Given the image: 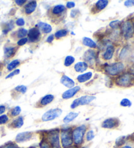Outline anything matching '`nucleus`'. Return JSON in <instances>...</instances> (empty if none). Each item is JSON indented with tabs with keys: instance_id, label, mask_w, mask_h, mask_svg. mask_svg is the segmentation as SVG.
Returning a JSON list of instances; mask_svg holds the SVG:
<instances>
[{
	"instance_id": "1",
	"label": "nucleus",
	"mask_w": 134,
	"mask_h": 148,
	"mask_svg": "<svg viewBox=\"0 0 134 148\" xmlns=\"http://www.w3.org/2000/svg\"><path fill=\"white\" fill-rule=\"evenodd\" d=\"M87 127L85 125L77 127L72 130V138L73 143L77 146L81 145L84 141V136L86 133Z\"/></svg>"
},
{
	"instance_id": "2",
	"label": "nucleus",
	"mask_w": 134,
	"mask_h": 148,
	"mask_svg": "<svg viewBox=\"0 0 134 148\" xmlns=\"http://www.w3.org/2000/svg\"><path fill=\"white\" fill-rule=\"evenodd\" d=\"M71 128L63 129L60 132V144L63 148H68L73 144Z\"/></svg>"
},
{
	"instance_id": "3",
	"label": "nucleus",
	"mask_w": 134,
	"mask_h": 148,
	"mask_svg": "<svg viewBox=\"0 0 134 148\" xmlns=\"http://www.w3.org/2000/svg\"><path fill=\"white\" fill-rule=\"evenodd\" d=\"M47 139V141L49 143L52 148H61L59 129H54L48 132Z\"/></svg>"
},
{
	"instance_id": "4",
	"label": "nucleus",
	"mask_w": 134,
	"mask_h": 148,
	"mask_svg": "<svg viewBox=\"0 0 134 148\" xmlns=\"http://www.w3.org/2000/svg\"><path fill=\"white\" fill-rule=\"evenodd\" d=\"M120 27L122 34L126 39H129L132 37L134 34V23L132 20H126L121 24Z\"/></svg>"
},
{
	"instance_id": "5",
	"label": "nucleus",
	"mask_w": 134,
	"mask_h": 148,
	"mask_svg": "<svg viewBox=\"0 0 134 148\" xmlns=\"http://www.w3.org/2000/svg\"><path fill=\"white\" fill-rule=\"evenodd\" d=\"M134 82V76L130 73H124L116 79L115 83L118 86L128 88L133 84Z\"/></svg>"
},
{
	"instance_id": "6",
	"label": "nucleus",
	"mask_w": 134,
	"mask_h": 148,
	"mask_svg": "<svg viewBox=\"0 0 134 148\" xmlns=\"http://www.w3.org/2000/svg\"><path fill=\"white\" fill-rule=\"evenodd\" d=\"M124 69V65L122 62H117L105 67V71L109 75L116 76L122 73Z\"/></svg>"
},
{
	"instance_id": "7",
	"label": "nucleus",
	"mask_w": 134,
	"mask_h": 148,
	"mask_svg": "<svg viewBox=\"0 0 134 148\" xmlns=\"http://www.w3.org/2000/svg\"><path fill=\"white\" fill-rule=\"evenodd\" d=\"M96 99V97L92 95H84L76 99L71 104V108L74 109L79 106H83L88 104Z\"/></svg>"
},
{
	"instance_id": "8",
	"label": "nucleus",
	"mask_w": 134,
	"mask_h": 148,
	"mask_svg": "<svg viewBox=\"0 0 134 148\" xmlns=\"http://www.w3.org/2000/svg\"><path fill=\"white\" fill-rule=\"evenodd\" d=\"M62 114V110L60 108H54L50 109L44 114L41 119L43 121H49L54 120V119L60 117Z\"/></svg>"
},
{
	"instance_id": "9",
	"label": "nucleus",
	"mask_w": 134,
	"mask_h": 148,
	"mask_svg": "<svg viewBox=\"0 0 134 148\" xmlns=\"http://www.w3.org/2000/svg\"><path fill=\"white\" fill-rule=\"evenodd\" d=\"M120 125V121L119 119L115 117H111V118H107L103 121L102 124V127L104 129H113Z\"/></svg>"
},
{
	"instance_id": "10",
	"label": "nucleus",
	"mask_w": 134,
	"mask_h": 148,
	"mask_svg": "<svg viewBox=\"0 0 134 148\" xmlns=\"http://www.w3.org/2000/svg\"><path fill=\"white\" fill-rule=\"evenodd\" d=\"M96 53L94 50H88L84 53L83 58L85 61V63H88L89 65H92L96 61Z\"/></svg>"
},
{
	"instance_id": "11",
	"label": "nucleus",
	"mask_w": 134,
	"mask_h": 148,
	"mask_svg": "<svg viewBox=\"0 0 134 148\" xmlns=\"http://www.w3.org/2000/svg\"><path fill=\"white\" fill-rule=\"evenodd\" d=\"M28 39L30 42H33L39 40L41 37V32L38 28L33 27L28 32Z\"/></svg>"
},
{
	"instance_id": "12",
	"label": "nucleus",
	"mask_w": 134,
	"mask_h": 148,
	"mask_svg": "<svg viewBox=\"0 0 134 148\" xmlns=\"http://www.w3.org/2000/svg\"><path fill=\"white\" fill-rule=\"evenodd\" d=\"M33 136V133L32 132H23L19 133L16 136L15 141L17 143H22L27 142L32 138Z\"/></svg>"
},
{
	"instance_id": "13",
	"label": "nucleus",
	"mask_w": 134,
	"mask_h": 148,
	"mask_svg": "<svg viewBox=\"0 0 134 148\" xmlns=\"http://www.w3.org/2000/svg\"><path fill=\"white\" fill-rule=\"evenodd\" d=\"M80 90H81V88H80L79 86L73 87V88L66 91L65 92L62 94V96L61 97H62V98L64 99H71L75 95L76 93H77V92H79Z\"/></svg>"
},
{
	"instance_id": "14",
	"label": "nucleus",
	"mask_w": 134,
	"mask_h": 148,
	"mask_svg": "<svg viewBox=\"0 0 134 148\" xmlns=\"http://www.w3.org/2000/svg\"><path fill=\"white\" fill-rule=\"evenodd\" d=\"M54 99H55V97L52 95H50V94L44 96L41 99L40 101L39 102V103L37 104V106L43 107L47 106L48 104L52 103L54 101Z\"/></svg>"
},
{
	"instance_id": "15",
	"label": "nucleus",
	"mask_w": 134,
	"mask_h": 148,
	"mask_svg": "<svg viewBox=\"0 0 134 148\" xmlns=\"http://www.w3.org/2000/svg\"><path fill=\"white\" fill-rule=\"evenodd\" d=\"M23 125H24V118L22 116H19L14 119L10 123L9 127L13 129H20L23 126Z\"/></svg>"
},
{
	"instance_id": "16",
	"label": "nucleus",
	"mask_w": 134,
	"mask_h": 148,
	"mask_svg": "<svg viewBox=\"0 0 134 148\" xmlns=\"http://www.w3.org/2000/svg\"><path fill=\"white\" fill-rule=\"evenodd\" d=\"M17 48L12 46H6L4 48V56L6 58L13 57L17 52Z\"/></svg>"
},
{
	"instance_id": "17",
	"label": "nucleus",
	"mask_w": 134,
	"mask_h": 148,
	"mask_svg": "<svg viewBox=\"0 0 134 148\" xmlns=\"http://www.w3.org/2000/svg\"><path fill=\"white\" fill-rule=\"evenodd\" d=\"M60 82L61 84H62L64 86H66L67 88H70V89L73 88L75 86L74 81L66 75H64L61 76Z\"/></svg>"
},
{
	"instance_id": "18",
	"label": "nucleus",
	"mask_w": 134,
	"mask_h": 148,
	"mask_svg": "<svg viewBox=\"0 0 134 148\" xmlns=\"http://www.w3.org/2000/svg\"><path fill=\"white\" fill-rule=\"evenodd\" d=\"M37 3L36 1H31L25 5V12L26 14H30L35 11Z\"/></svg>"
},
{
	"instance_id": "19",
	"label": "nucleus",
	"mask_w": 134,
	"mask_h": 148,
	"mask_svg": "<svg viewBox=\"0 0 134 148\" xmlns=\"http://www.w3.org/2000/svg\"><path fill=\"white\" fill-rule=\"evenodd\" d=\"M36 26L39 27V29H40L44 34H49L52 31V26L50 24H47L45 22H39L38 24L36 25Z\"/></svg>"
},
{
	"instance_id": "20",
	"label": "nucleus",
	"mask_w": 134,
	"mask_h": 148,
	"mask_svg": "<svg viewBox=\"0 0 134 148\" xmlns=\"http://www.w3.org/2000/svg\"><path fill=\"white\" fill-rule=\"evenodd\" d=\"M66 7L64 5H57L53 7L52 9L51 12L55 16H60V15L62 14L66 11Z\"/></svg>"
},
{
	"instance_id": "21",
	"label": "nucleus",
	"mask_w": 134,
	"mask_h": 148,
	"mask_svg": "<svg viewBox=\"0 0 134 148\" xmlns=\"http://www.w3.org/2000/svg\"><path fill=\"white\" fill-rule=\"evenodd\" d=\"M115 52V47L113 45H110L107 48L105 53L103 55V58L105 60H109L113 58Z\"/></svg>"
},
{
	"instance_id": "22",
	"label": "nucleus",
	"mask_w": 134,
	"mask_h": 148,
	"mask_svg": "<svg viewBox=\"0 0 134 148\" xmlns=\"http://www.w3.org/2000/svg\"><path fill=\"white\" fill-rule=\"evenodd\" d=\"M74 69L76 71V72L83 73L88 69V64L84 62H80L75 65Z\"/></svg>"
},
{
	"instance_id": "23",
	"label": "nucleus",
	"mask_w": 134,
	"mask_h": 148,
	"mask_svg": "<svg viewBox=\"0 0 134 148\" xmlns=\"http://www.w3.org/2000/svg\"><path fill=\"white\" fill-rule=\"evenodd\" d=\"M92 72H88L84 74H82L77 76V80H78L80 83H83L89 80L90 79L92 78Z\"/></svg>"
},
{
	"instance_id": "24",
	"label": "nucleus",
	"mask_w": 134,
	"mask_h": 148,
	"mask_svg": "<svg viewBox=\"0 0 134 148\" xmlns=\"http://www.w3.org/2000/svg\"><path fill=\"white\" fill-rule=\"evenodd\" d=\"M79 113H77V112H70L69 113L67 116L64 117L63 119V121L64 123H69L71 122L72 121H73L76 117H78L79 116Z\"/></svg>"
},
{
	"instance_id": "25",
	"label": "nucleus",
	"mask_w": 134,
	"mask_h": 148,
	"mask_svg": "<svg viewBox=\"0 0 134 148\" xmlns=\"http://www.w3.org/2000/svg\"><path fill=\"white\" fill-rule=\"evenodd\" d=\"M82 43H83L84 45L92 48H96L97 47L96 43L93 40L91 39L90 38L88 37H84L82 39Z\"/></svg>"
},
{
	"instance_id": "26",
	"label": "nucleus",
	"mask_w": 134,
	"mask_h": 148,
	"mask_svg": "<svg viewBox=\"0 0 134 148\" xmlns=\"http://www.w3.org/2000/svg\"><path fill=\"white\" fill-rule=\"evenodd\" d=\"M108 4H109V1L107 0H99L96 3V7L97 10L102 11L107 6Z\"/></svg>"
},
{
	"instance_id": "27",
	"label": "nucleus",
	"mask_w": 134,
	"mask_h": 148,
	"mask_svg": "<svg viewBox=\"0 0 134 148\" xmlns=\"http://www.w3.org/2000/svg\"><path fill=\"white\" fill-rule=\"evenodd\" d=\"M15 25L13 21H10L8 23H6V24L4 25V27L3 28V33L4 34H8V32H9L11 30L13 29Z\"/></svg>"
},
{
	"instance_id": "28",
	"label": "nucleus",
	"mask_w": 134,
	"mask_h": 148,
	"mask_svg": "<svg viewBox=\"0 0 134 148\" xmlns=\"http://www.w3.org/2000/svg\"><path fill=\"white\" fill-rule=\"evenodd\" d=\"M20 64V62L19 60H15L13 61H12V62L7 66V69L8 71H11L13 69H15V68H17Z\"/></svg>"
},
{
	"instance_id": "29",
	"label": "nucleus",
	"mask_w": 134,
	"mask_h": 148,
	"mask_svg": "<svg viewBox=\"0 0 134 148\" xmlns=\"http://www.w3.org/2000/svg\"><path fill=\"white\" fill-rule=\"evenodd\" d=\"M68 33H69V31L66 29H60V30H58V32H56L55 37L56 39H60V38L66 37V35L68 34Z\"/></svg>"
},
{
	"instance_id": "30",
	"label": "nucleus",
	"mask_w": 134,
	"mask_h": 148,
	"mask_svg": "<svg viewBox=\"0 0 134 148\" xmlns=\"http://www.w3.org/2000/svg\"><path fill=\"white\" fill-rule=\"evenodd\" d=\"M20 112H21V108L19 106H17L11 110L9 114L11 117H17L20 114Z\"/></svg>"
},
{
	"instance_id": "31",
	"label": "nucleus",
	"mask_w": 134,
	"mask_h": 148,
	"mask_svg": "<svg viewBox=\"0 0 134 148\" xmlns=\"http://www.w3.org/2000/svg\"><path fill=\"white\" fill-rule=\"evenodd\" d=\"M28 34V31L26 29H24V28H20L17 33V37L20 38V39H22V38H24L26 35H27Z\"/></svg>"
},
{
	"instance_id": "32",
	"label": "nucleus",
	"mask_w": 134,
	"mask_h": 148,
	"mask_svg": "<svg viewBox=\"0 0 134 148\" xmlns=\"http://www.w3.org/2000/svg\"><path fill=\"white\" fill-rule=\"evenodd\" d=\"M75 62V58L71 56H68L64 61V65L66 67H69Z\"/></svg>"
},
{
	"instance_id": "33",
	"label": "nucleus",
	"mask_w": 134,
	"mask_h": 148,
	"mask_svg": "<svg viewBox=\"0 0 134 148\" xmlns=\"http://www.w3.org/2000/svg\"><path fill=\"white\" fill-rule=\"evenodd\" d=\"M121 22L118 20H113V21L111 22L109 24V26L112 28V29H117L118 28H119L121 25Z\"/></svg>"
},
{
	"instance_id": "34",
	"label": "nucleus",
	"mask_w": 134,
	"mask_h": 148,
	"mask_svg": "<svg viewBox=\"0 0 134 148\" xmlns=\"http://www.w3.org/2000/svg\"><path fill=\"white\" fill-rule=\"evenodd\" d=\"M9 121V117L6 114H3L0 116V125H5Z\"/></svg>"
},
{
	"instance_id": "35",
	"label": "nucleus",
	"mask_w": 134,
	"mask_h": 148,
	"mask_svg": "<svg viewBox=\"0 0 134 148\" xmlns=\"http://www.w3.org/2000/svg\"><path fill=\"white\" fill-rule=\"evenodd\" d=\"M120 104L123 107H130L131 106V102L128 99H123L120 101Z\"/></svg>"
},
{
	"instance_id": "36",
	"label": "nucleus",
	"mask_w": 134,
	"mask_h": 148,
	"mask_svg": "<svg viewBox=\"0 0 134 148\" xmlns=\"http://www.w3.org/2000/svg\"><path fill=\"white\" fill-rule=\"evenodd\" d=\"M15 90L18 91V92H20L22 94H24L27 91V87L25 86H23V85L19 86L15 88Z\"/></svg>"
},
{
	"instance_id": "37",
	"label": "nucleus",
	"mask_w": 134,
	"mask_h": 148,
	"mask_svg": "<svg viewBox=\"0 0 134 148\" xmlns=\"http://www.w3.org/2000/svg\"><path fill=\"white\" fill-rule=\"evenodd\" d=\"M94 132L92 130H90L87 132L86 135V139L87 141H91L94 139Z\"/></svg>"
},
{
	"instance_id": "38",
	"label": "nucleus",
	"mask_w": 134,
	"mask_h": 148,
	"mask_svg": "<svg viewBox=\"0 0 134 148\" xmlns=\"http://www.w3.org/2000/svg\"><path fill=\"white\" fill-rule=\"evenodd\" d=\"M39 148H52V147H51L49 143H48L47 140H41V142H40Z\"/></svg>"
},
{
	"instance_id": "39",
	"label": "nucleus",
	"mask_w": 134,
	"mask_h": 148,
	"mask_svg": "<svg viewBox=\"0 0 134 148\" xmlns=\"http://www.w3.org/2000/svg\"><path fill=\"white\" fill-rule=\"evenodd\" d=\"M20 71L19 69H15V70H14L13 71H12L11 73L9 74V75L6 76V79H8V78H12V76H15V75H19V74L20 73Z\"/></svg>"
},
{
	"instance_id": "40",
	"label": "nucleus",
	"mask_w": 134,
	"mask_h": 148,
	"mask_svg": "<svg viewBox=\"0 0 134 148\" xmlns=\"http://www.w3.org/2000/svg\"><path fill=\"white\" fill-rule=\"evenodd\" d=\"M28 38H26V37L22 38V39H20L19 41L17 42V45L19 46H23L28 42Z\"/></svg>"
},
{
	"instance_id": "41",
	"label": "nucleus",
	"mask_w": 134,
	"mask_h": 148,
	"mask_svg": "<svg viewBox=\"0 0 134 148\" xmlns=\"http://www.w3.org/2000/svg\"><path fill=\"white\" fill-rule=\"evenodd\" d=\"M124 138H125L124 136L118 138L117 140V141H116V144H117L118 145H122L124 144Z\"/></svg>"
},
{
	"instance_id": "42",
	"label": "nucleus",
	"mask_w": 134,
	"mask_h": 148,
	"mask_svg": "<svg viewBox=\"0 0 134 148\" xmlns=\"http://www.w3.org/2000/svg\"><path fill=\"white\" fill-rule=\"evenodd\" d=\"M16 24L17 25H19V26H23L25 24V21L24 20L20 18L18 19L16 21Z\"/></svg>"
},
{
	"instance_id": "43",
	"label": "nucleus",
	"mask_w": 134,
	"mask_h": 148,
	"mask_svg": "<svg viewBox=\"0 0 134 148\" xmlns=\"http://www.w3.org/2000/svg\"><path fill=\"white\" fill-rule=\"evenodd\" d=\"M124 5L126 7H130L131 6H134V1H131V0H128V1H126L124 2Z\"/></svg>"
},
{
	"instance_id": "44",
	"label": "nucleus",
	"mask_w": 134,
	"mask_h": 148,
	"mask_svg": "<svg viewBox=\"0 0 134 148\" xmlns=\"http://www.w3.org/2000/svg\"><path fill=\"white\" fill-rule=\"evenodd\" d=\"M75 3L74 2H73V1L67 2L66 7L68 9H72V8H73V7H75Z\"/></svg>"
},
{
	"instance_id": "45",
	"label": "nucleus",
	"mask_w": 134,
	"mask_h": 148,
	"mask_svg": "<svg viewBox=\"0 0 134 148\" xmlns=\"http://www.w3.org/2000/svg\"><path fill=\"white\" fill-rule=\"evenodd\" d=\"M6 111V106L5 105H0V116L3 115Z\"/></svg>"
},
{
	"instance_id": "46",
	"label": "nucleus",
	"mask_w": 134,
	"mask_h": 148,
	"mask_svg": "<svg viewBox=\"0 0 134 148\" xmlns=\"http://www.w3.org/2000/svg\"><path fill=\"white\" fill-rule=\"evenodd\" d=\"M26 2V0H16V1H15V3H17V5H19V6H22V5H24Z\"/></svg>"
},
{
	"instance_id": "47",
	"label": "nucleus",
	"mask_w": 134,
	"mask_h": 148,
	"mask_svg": "<svg viewBox=\"0 0 134 148\" xmlns=\"http://www.w3.org/2000/svg\"><path fill=\"white\" fill-rule=\"evenodd\" d=\"M54 38H55V36H54L53 35H50V36H48L47 39V42L48 43H51L54 40Z\"/></svg>"
},
{
	"instance_id": "48",
	"label": "nucleus",
	"mask_w": 134,
	"mask_h": 148,
	"mask_svg": "<svg viewBox=\"0 0 134 148\" xmlns=\"http://www.w3.org/2000/svg\"><path fill=\"white\" fill-rule=\"evenodd\" d=\"M77 10H73V11H71V16L72 18H75V16H77Z\"/></svg>"
},
{
	"instance_id": "49",
	"label": "nucleus",
	"mask_w": 134,
	"mask_h": 148,
	"mask_svg": "<svg viewBox=\"0 0 134 148\" xmlns=\"http://www.w3.org/2000/svg\"><path fill=\"white\" fill-rule=\"evenodd\" d=\"M130 71L131 75L134 76V64L133 65H131V67L130 69Z\"/></svg>"
},
{
	"instance_id": "50",
	"label": "nucleus",
	"mask_w": 134,
	"mask_h": 148,
	"mask_svg": "<svg viewBox=\"0 0 134 148\" xmlns=\"http://www.w3.org/2000/svg\"><path fill=\"white\" fill-rule=\"evenodd\" d=\"M120 148H132V147L130 146V145H124V146H123Z\"/></svg>"
},
{
	"instance_id": "51",
	"label": "nucleus",
	"mask_w": 134,
	"mask_h": 148,
	"mask_svg": "<svg viewBox=\"0 0 134 148\" xmlns=\"http://www.w3.org/2000/svg\"><path fill=\"white\" fill-rule=\"evenodd\" d=\"M77 147H76V146H75V147H72V146H71V147H68V148H77Z\"/></svg>"
},
{
	"instance_id": "52",
	"label": "nucleus",
	"mask_w": 134,
	"mask_h": 148,
	"mask_svg": "<svg viewBox=\"0 0 134 148\" xmlns=\"http://www.w3.org/2000/svg\"><path fill=\"white\" fill-rule=\"evenodd\" d=\"M19 148H22V147H19Z\"/></svg>"
}]
</instances>
